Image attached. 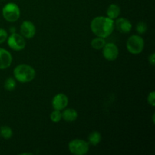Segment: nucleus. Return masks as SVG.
Returning <instances> with one entry per match:
<instances>
[{"label": "nucleus", "mask_w": 155, "mask_h": 155, "mask_svg": "<svg viewBox=\"0 0 155 155\" xmlns=\"http://www.w3.org/2000/svg\"><path fill=\"white\" fill-rule=\"evenodd\" d=\"M90 29L96 36L105 39L110 36L114 30V21L107 17H95L91 21Z\"/></svg>", "instance_id": "obj_1"}, {"label": "nucleus", "mask_w": 155, "mask_h": 155, "mask_svg": "<svg viewBox=\"0 0 155 155\" xmlns=\"http://www.w3.org/2000/svg\"><path fill=\"white\" fill-rule=\"evenodd\" d=\"M7 43L9 48L16 51H21L24 49L26 46V40L24 36H21L20 33H12L9 36H8Z\"/></svg>", "instance_id": "obj_6"}, {"label": "nucleus", "mask_w": 155, "mask_h": 155, "mask_svg": "<svg viewBox=\"0 0 155 155\" xmlns=\"http://www.w3.org/2000/svg\"><path fill=\"white\" fill-rule=\"evenodd\" d=\"M148 62H149V64L151 65V66H154V64H155L154 53H152V54H151L149 56H148Z\"/></svg>", "instance_id": "obj_22"}, {"label": "nucleus", "mask_w": 155, "mask_h": 155, "mask_svg": "<svg viewBox=\"0 0 155 155\" xmlns=\"http://www.w3.org/2000/svg\"><path fill=\"white\" fill-rule=\"evenodd\" d=\"M68 103H69V99L64 93L56 94L53 97L51 101V104L54 110H58L61 111L68 107Z\"/></svg>", "instance_id": "obj_9"}, {"label": "nucleus", "mask_w": 155, "mask_h": 155, "mask_svg": "<svg viewBox=\"0 0 155 155\" xmlns=\"http://www.w3.org/2000/svg\"><path fill=\"white\" fill-rule=\"evenodd\" d=\"M147 101H148V104L151 105V107H154L155 106V92L154 91L149 92L148 97H147Z\"/></svg>", "instance_id": "obj_20"}, {"label": "nucleus", "mask_w": 155, "mask_h": 155, "mask_svg": "<svg viewBox=\"0 0 155 155\" xmlns=\"http://www.w3.org/2000/svg\"><path fill=\"white\" fill-rule=\"evenodd\" d=\"M21 155H24V154H33L32 153H22V154H21Z\"/></svg>", "instance_id": "obj_23"}, {"label": "nucleus", "mask_w": 155, "mask_h": 155, "mask_svg": "<svg viewBox=\"0 0 155 155\" xmlns=\"http://www.w3.org/2000/svg\"><path fill=\"white\" fill-rule=\"evenodd\" d=\"M8 35L7 31L5 29L0 28V44H2L7 40L8 39Z\"/></svg>", "instance_id": "obj_21"}, {"label": "nucleus", "mask_w": 155, "mask_h": 155, "mask_svg": "<svg viewBox=\"0 0 155 155\" xmlns=\"http://www.w3.org/2000/svg\"><path fill=\"white\" fill-rule=\"evenodd\" d=\"M145 48V41L139 35H132L127 41V51L132 54H139Z\"/></svg>", "instance_id": "obj_3"}, {"label": "nucleus", "mask_w": 155, "mask_h": 155, "mask_svg": "<svg viewBox=\"0 0 155 155\" xmlns=\"http://www.w3.org/2000/svg\"><path fill=\"white\" fill-rule=\"evenodd\" d=\"M147 30H148V26H147L146 23L144 21H139L136 26V30L139 34L142 35L146 33Z\"/></svg>", "instance_id": "obj_19"}, {"label": "nucleus", "mask_w": 155, "mask_h": 155, "mask_svg": "<svg viewBox=\"0 0 155 155\" xmlns=\"http://www.w3.org/2000/svg\"><path fill=\"white\" fill-rule=\"evenodd\" d=\"M4 19L8 22H15L21 16V10L16 3L8 2L2 8V10Z\"/></svg>", "instance_id": "obj_4"}, {"label": "nucleus", "mask_w": 155, "mask_h": 155, "mask_svg": "<svg viewBox=\"0 0 155 155\" xmlns=\"http://www.w3.org/2000/svg\"><path fill=\"white\" fill-rule=\"evenodd\" d=\"M17 86L16 80L15 78H12V77H8V79H6V80L5 81L4 83V87L5 89L7 91H13L15 89Z\"/></svg>", "instance_id": "obj_17"}, {"label": "nucleus", "mask_w": 155, "mask_h": 155, "mask_svg": "<svg viewBox=\"0 0 155 155\" xmlns=\"http://www.w3.org/2000/svg\"><path fill=\"white\" fill-rule=\"evenodd\" d=\"M105 44V39L99 37V36H96V37L92 39V41H91V46H92V48L95 50L102 49V48L104 46Z\"/></svg>", "instance_id": "obj_15"}, {"label": "nucleus", "mask_w": 155, "mask_h": 155, "mask_svg": "<svg viewBox=\"0 0 155 155\" xmlns=\"http://www.w3.org/2000/svg\"><path fill=\"white\" fill-rule=\"evenodd\" d=\"M13 75L16 81L21 83H27L34 80L36 77V71L30 65L23 64L15 67Z\"/></svg>", "instance_id": "obj_2"}, {"label": "nucleus", "mask_w": 155, "mask_h": 155, "mask_svg": "<svg viewBox=\"0 0 155 155\" xmlns=\"http://www.w3.org/2000/svg\"><path fill=\"white\" fill-rule=\"evenodd\" d=\"M12 55L5 48H0V70L8 68L12 63Z\"/></svg>", "instance_id": "obj_11"}, {"label": "nucleus", "mask_w": 155, "mask_h": 155, "mask_svg": "<svg viewBox=\"0 0 155 155\" xmlns=\"http://www.w3.org/2000/svg\"><path fill=\"white\" fill-rule=\"evenodd\" d=\"M152 119H153V123H154V114H153Z\"/></svg>", "instance_id": "obj_24"}, {"label": "nucleus", "mask_w": 155, "mask_h": 155, "mask_svg": "<svg viewBox=\"0 0 155 155\" xmlns=\"http://www.w3.org/2000/svg\"><path fill=\"white\" fill-rule=\"evenodd\" d=\"M62 114V119L66 122H74L78 117V113L74 108H64Z\"/></svg>", "instance_id": "obj_12"}, {"label": "nucleus", "mask_w": 155, "mask_h": 155, "mask_svg": "<svg viewBox=\"0 0 155 155\" xmlns=\"http://www.w3.org/2000/svg\"><path fill=\"white\" fill-rule=\"evenodd\" d=\"M36 27L30 21H24L20 26V34L26 39H32L36 35Z\"/></svg>", "instance_id": "obj_8"}, {"label": "nucleus", "mask_w": 155, "mask_h": 155, "mask_svg": "<svg viewBox=\"0 0 155 155\" xmlns=\"http://www.w3.org/2000/svg\"><path fill=\"white\" fill-rule=\"evenodd\" d=\"M106 14H107V18L112 20L117 19L120 15V8L117 4H110L107 7Z\"/></svg>", "instance_id": "obj_13"}, {"label": "nucleus", "mask_w": 155, "mask_h": 155, "mask_svg": "<svg viewBox=\"0 0 155 155\" xmlns=\"http://www.w3.org/2000/svg\"><path fill=\"white\" fill-rule=\"evenodd\" d=\"M103 57L109 61H114L119 56V49L116 44L113 42H106L102 48Z\"/></svg>", "instance_id": "obj_7"}, {"label": "nucleus", "mask_w": 155, "mask_h": 155, "mask_svg": "<svg viewBox=\"0 0 155 155\" xmlns=\"http://www.w3.org/2000/svg\"><path fill=\"white\" fill-rule=\"evenodd\" d=\"M132 28H133V25L131 22L127 18H117L114 22V29L124 34L130 33L132 30Z\"/></svg>", "instance_id": "obj_10"}, {"label": "nucleus", "mask_w": 155, "mask_h": 155, "mask_svg": "<svg viewBox=\"0 0 155 155\" xmlns=\"http://www.w3.org/2000/svg\"><path fill=\"white\" fill-rule=\"evenodd\" d=\"M50 120L53 123H58L62 120V114L61 110H54L50 114Z\"/></svg>", "instance_id": "obj_18"}, {"label": "nucleus", "mask_w": 155, "mask_h": 155, "mask_svg": "<svg viewBox=\"0 0 155 155\" xmlns=\"http://www.w3.org/2000/svg\"><path fill=\"white\" fill-rule=\"evenodd\" d=\"M101 141V135L99 132L93 131L88 136V143L92 146H96Z\"/></svg>", "instance_id": "obj_14"}, {"label": "nucleus", "mask_w": 155, "mask_h": 155, "mask_svg": "<svg viewBox=\"0 0 155 155\" xmlns=\"http://www.w3.org/2000/svg\"><path fill=\"white\" fill-rule=\"evenodd\" d=\"M0 136L4 139H10L13 136L12 129L8 126H2L0 127Z\"/></svg>", "instance_id": "obj_16"}, {"label": "nucleus", "mask_w": 155, "mask_h": 155, "mask_svg": "<svg viewBox=\"0 0 155 155\" xmlns=\"http://www.w3.org/2000/svg\"><path fill=\"white\" fill-rule=\"evenodd\" d=\"M68 149L74 155H85L89 151V144L83 139H73L68 143Z\"/></svg>", "instance_id": "obj_5"}]
</instances>
